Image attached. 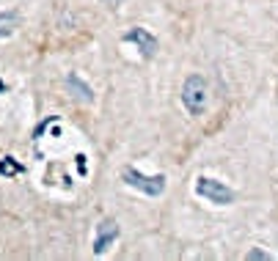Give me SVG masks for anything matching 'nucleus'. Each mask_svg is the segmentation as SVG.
Returning a JSON list of instances; mask_svg holds the SVG:
<instances>
[{"label": "nucleus", "instance_id": "f257e3e1", "mask_svg": "<svg viewBox=\"0 0 278 261\" xmlns=\"http://www.w3.org/2000/svg\"><path fill=\"white\" fill-rule=\"evenodd\" d=\"M207 99H210V88H207V80L201 75H190L182 83V102L190 116H201L207 110Z\"/></svg>", "mask_w": 278, "mask_h": 261}, {"label": "nucleus", "instance_id": "f03ea898", "mask_svg": "<svg viewBox=\"0 0 278 261\" xmlns=\"http://www.w3.org/2000/svg\"><path fill=\"white\" fill-rule=\"evenodd\" d=\"M196 195L204 198V201H210V203H218V206H229V203L237 201V193L231 187L218 182V179H210V176L196 179Z\"/></svg>", "mask_w": 278, "mask_h": 261}, {"label": "nucleus", "instance_id": "7ed1b4c3", "mask_svg": "<svg viewBox=\"0 0 278 261\" xmlns=\"http://www.w3.org/2000/svg\"><path fill=\"white\" fill-rule=\"evenodd\" d=\"M121 182L135 187V190H141L144 195H152V198L163 195V190H165V176H163V173H157V176H144V173L138 168H132V165L121 170Z\"/></svg>", "mask_w": 278, "mask_h": 261}, {"label": "nucleus", "instance_id": "20e7f679", "mask_svg": "<svg viewBox=\"0 0 278 261\" xmlns=\"http://www.w3.org/2000/svg\"><path fill=\"white\" fill-rule=\"evenodd\" d=\"M121 42L124 44H135L144 58H152L154 52H157V39H154L146 28H130L124 36H121Z\"/></svg>", "mask_w": 278, "mask_h": 261}, {"label": "nucleus", "instance_id": "39448f33", "mask_svg": "<svg viewBox=\"0 0 278 261\" xmlns=\"http://www.w3.org/2000/svg\"><path fill=\"white\" fill-rule=\"evenodd\" d=\"M118 239V223L116 220H102L99 226H97V239H94V253L102 256V253L108 250L110 245Z\"/></svg>", "mask_w": 278, "mask_h": 261}, {"label": "nucleus", "instance_id": "423d86ee", "mask_svg": "<svg viewBox=\"0 0 278 261\" xmlns=\"http://www.w3.org/2000/svg\"><path fill=\"white\" fill-rule=\"evenodd\" d=\"M64 85H66L69 91L75 93L80 102H94V91H91V85H85L83 80H80V75L77 72H69L66 80H64Z\"/></svg>", "mask_w": 278, "mask_h": 261}, {"label": "nucleus", "instance_id": "0eeeda50", "mask_svg": "<svg viewBox=\"0 0 278 261\" xmlns=\"http://www.w3.org/2000/svg\"><path fill=\"white\" fill-rule=\"evenodd\" d=\"M17 28H19V14H17V11H14V9L0 11V39L11 36Z\"/></svg>", "mask_w": 278, "mask_h": 261}, {"label": "nucleus", "instance_id": "6e6552de", "mask_svg": "<svg viewBox=\"0 0 278 261\" xmlns=\"http://www.w3.org/2000/svg\"><path fill=\"white\" fill-rule=\"evenodd\" d=\"M19 173H22V165L14 157H3L0 160V176H19Z\"/></svg>", "mask_w": 278, "mask_h": 261}, {"label": "nucleus", "instance_id": "1a4fd4ad", "mask_svg": "<svg viewBox=\"0 0 278 261\" xmlns=\"http://www.w3.org/2000/svg\"><path fill=\"white\" fill-rule=\"evenodd\" d=\"M245 259H251V261H259V259H262V261H270L273 256H270V253H264V250H251Z\"/></svg>", "mask_w": 278, "mask_h": 261}, {"label": "nucleus", "instance_id": "9d476101", "mask_svg": "<svg viewBox=\"0 0 278 261\" xmlns=\"http://www.w3.org/2000/svg\"><path fill=\"white\" fill-rule=\"evenodd\" d=\"M105 3H113V6H118V0H105Z\"/></svg>", "mask_w": 278, "mask_h": 261}, {"label": "nucleus", "instance_id": "9b49d317", "mask_svg": "<svg viewBox=\"0 0 278 261\" xmlns=\"http://www.w3.org/2000/svg\"><path fill=\"white\" fill-rule=\"evenodd\" d=\"M0 91H6V83H0Z\"/></svg>", "mask_w": 278, "mask_h": 261}]
</instances>
